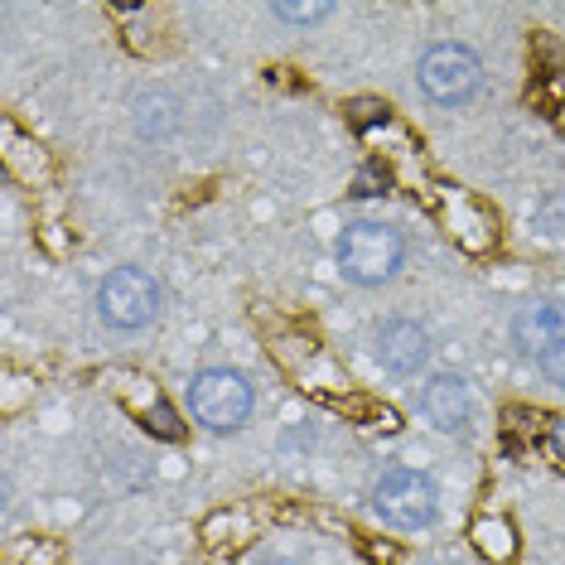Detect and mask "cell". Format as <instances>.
<instances>
[{"instance_id":"1","label":"cell","mask_w":565,"mask_h":565,"mask_svg":"<svg viewBox=\"0 0 565 565\" xmlns=\"http://www.w3.org/2000/svg\"><path fill=\"white\" fill-rule=\"evenodd\" d=\"M416 194H426V209L435 213V223L445 227V237L455 242L459 252L488 256V252L498 247V217L488 213L483 203L469 194V189H455V184H426V189H416Z\"/></svg>"},{"instance_id":"2","label":"cell","mask_w":565,"mask_h":565,"mask_svg":"<svg viewBox=\"0 0 565 565\" xmlns=\"http://www.w3.org/2000/svg\"><path fill=\"white\" fill-rule=\"evenodd\" d=\"M402 237L382 223H349L339 237V266L353 286H382L402 271Z\"/></svg>"},{"instance_id":"3","label":"cell","mask_w":565,"mask_h":565,"mask_svg":"<svg viewBox=\"0 0 565 565\" xmlns=\"http://www.w3.org/2000/svg\"><path fill=\"white\" fill-rule=\"evenodd\" d=\"M256 392L252 382L233 367H203L194 382H189V411L203 420L209 430H237L242 420L252 416Z\"/></svg>"},{"instance_id":"4","label":"cell","mask_w":565,"mask_h":565,"mask_svg":"<svg viewBox=\"0 0 565 565\" xmlns=\"http://www.w3.org/2000/svg\"><path fill=\"white\" fill-rule=\"evenodd\" d=\"M97 315L102 324L111 329H146L150 319L160 315V286L150 271H140V266H117L107 280L97 286Z\"/></svg>"},{"instance_id":"5","label":"cell","mask_w":565,"mask_h":565,"mask_svg":"<svg viewBox=\"0 0 565 565\" xmlns=\"http://www.w3.org/2000/svg\"><path fill=\"white\" fill-rule=\"evenodd\" d=\"M102 387H107V396H117V406L136 420L140 430L156 435V440H184V420L174 416V406L164 402V392L146 377V372L111 367L107 377H102Z\"/></svg>"},{"instance_id":"6","label":"cell","mask_w":565,"mask_h":565,"mask_svg":"<svg viewBox=\"0 0 565 565\" xmlns=\"http://www.w3.org/2000/svg\"><path fill=\"white\" fill-rule=\"evenodd\" d=\"M372 512L387 526L416 532V526L435 522V483L416 469H387L372 488Z\"/></svg>"},{"instance_id":"7","label":"cell","mask_w":565,"mask_h":565,"mask_svg":"<svg viewBox=\"0 0 565 565\" xmlns=\"http://www.w3.org/2000/svg\"><path fill=\"white\" fill-rule=\"evenodd\" d=\"M420 87H426V97L445 102V107H459V102H469L479 93L483 83V63L473 58V49L465 44H435L420 54V68H416Z\"/></svg>"},{"instance_id":"8","label":"cell","mask_w":565,"mask_h":565,"mask_svg":"<svg viewBox=\"0 0 565 565\" xmlns=\"http://www.w3.org/2000/svg\"><path fill=\"white\" fill-rule=\"evenodd\" d=\"M420 416H426L440 435H469V426H473V392H469V382L455 377V372L430 377L426 387H420Z\"/></svg>"},{"instance_id":"9","label":"cell","mask_w":565,"mask_h":565,"mask_svg":"<svg viewBox=\"0 0 565 565\" xmlns=\"http://www.w3.org/2000/svg\"><path fill=\"white\" fill-rule=\"evenodd\" d=\"M512 343L526 353V358H542L565 343V305H551V300H536V305H522L518 319H512Z\"/></svg>"},{"instance_id":"10","label":"cell","mask_w":565,"mask_h":565,"mask_svg":"<svg viewBox=\"0 0 565 565\" xmlns=\"http://www.w3.org/2000/svg\"><path fill=\"white\" fill-rule=\"evenodd\" d=\"M377 358H382V367L387 372H396V377L420 372V363L430 358L426 329H420L416 319H387V324L377 329Z\"/></svg>"},{"instance_id":"11","label":"cell","mask_w":565,"mask_h":565,"mask_svg":"<svg viewBox=\"0 0 565 565\" xmlns=\"http://www.w3.org/2000/svg\"><path fill=\"white\" fill-rule=\"evenodd\" d=\"M0 136H6V150H0V160H6V170L20 179L24 189H44L49 184V156H44V146H34V140H24L15 126H0Z\"/></svg>"},{"instance_id":"12","label":"cell","mask_w":565,"mask_h":565,"mask_svg":"<svg viewBox=\"0 0 565 565\" xmlns=\"http://www.w3.org/2000/svg\"><path fill=\"white\" fill-rule=\"evenodd\" d=\"M469 542L483 561H493V565H508L512 556H518V532H512L508 518H473Z\"/></svg>"},{"instance_id":"13","label":"cell","mask_w":565,"mask_h":565,"mask_svg":"<svg viewBox=\"0 0 565 565\" xmlns=\"http://www.w3.org/2000/svg\"><path fill=\"white\" fill-rule=\"evenodd\" d=\"M333 6H324V0H315V6H290V0H280V6H271V15L276 20H290V24H315V20H324Z\"/></svg>"},{"instance_id":"14","label":"cell","mask_w":565,"mask_h":565,"mask_svg":"<svg viewBox=\"0 0 565 565\" xmlns=\"http://www.w3.org/2000/svg\"><path fill=\"white\" fill-rule=\"evenodd\" d=\"M15 565H58V546L54 542H24L15 551Z\"/></svg>"},{"instance_id":"15","label":"cell","mask_w":565,"mask_h":565,"mask_svg":"<svg viewBox=\"0 0 565 565\" xmlns=\"http://www.w3.org/2000/svg\"><path fill=\"white\" fill-rule=\"evenodd\" d=\"M546 455L556 459V465H565V416H551V426H546Z\"/></svg>"},{"instance_id":"16","label":"cell","mask_w":565,"mask_h":565,"mask_svg":"<svg viewBox=\"0 0 565 565\" xmlns=\"http://www.w3.org/2000/svg\"><path fill=\"white\" fill-rule=\"evenodd\" d=\"M542 372H546L551 382H556V387H565V343H556V349L542 358Z\"/></svg>"},{"instance_id":"17","label":"cell","mask_w":565,"mask_h":565,"mask_svg":"<svg viewBox=\"0 0 565 565\" xmlns=\"http://www.w3.org/2000/svg\"><path fill=\"white\" fill-rule=\"evenodd\" d=\"M262 565H295V561H286V556H271V561H262Z\"/></svg>"}]
</instances>
